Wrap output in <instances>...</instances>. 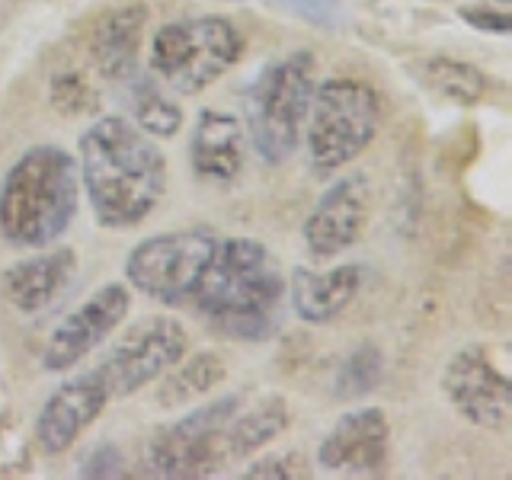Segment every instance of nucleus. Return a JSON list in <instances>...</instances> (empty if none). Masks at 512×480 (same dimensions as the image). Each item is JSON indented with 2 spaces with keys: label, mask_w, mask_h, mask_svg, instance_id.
Returning a JSON list of instances; mask_svg holds the SVG:
<instances>
[{
  "label": "nucleus",
  "mask_w": 512,
  "mask_h": 480,
  "mask_svg": "<svg viewBox=\"0 0 512 480\" xmlns=\"http://www.w3.org/2000/svg\"><path fill=\"white\" fill-rule=\"evenodd\" d=\"M192 301L221 333L260 340L282 301V276L260 240L228 237L215 244Z\"/></svg>",
  "instance_id": "nucleus-2"
},
{
  "label": "nucleus",
  "mask_w": 512,
  "mask_h": 480,
  "mask_svg": "<svg viewBox=\"0 0 512 480\" xmlns=\"http://www.w3.org/2000/svg\"><path fill=\"white\" fill-rule=\"evenodd\" d=\"M362 288V266L343 263L327 272L298 266L292 272V308L304 324H330L340 317Z\"/></svg>",
  "instance_id": "nucleus-18"
},
{
  "label": "nucleus",
  "mask_w": 512,
  "mask_h": 480,
  "mask_svg": "<svg viewBox=\"0 0 512 480\" xmlns=\"http://www.w3.org/2000/svg\"><path fill=\"white\" fill-rule=\"evenodd\" d=\"M218 237L205 231H170L141 240L125 260V279L135 292L164 304L189 301L215 253Z\"/></svg>",
  "instance_id": "nucleus-8"
},
{
  "label": "nucleus",
  "mask_w": 512,
  "mask_h": 480,
  "mask_svg": "<svg viewBox=\"0 0 512 480\" xmlns=\"http://www.w3.org/2000/svg\"><path fill=\"white\" fill-rule=\"evenodd\" d=\"M391 448L388 416L378 407H359L343 413L317 448L324 471L343 477H378L384 474Z\"/></svg>",
  "instance_id": "nucleus-13"
},
{
  "label": "nucleus",
  "mask_w": 512,
  "mask_h": 480,
  "mask_svg": "<svg viewBox=\"0 0 512 480\" xmlns=\"http://www.w3.org/2000/svg\"><path fill=\"white\" fill-rule=\"evenodd\" d=\"M442 391L461 420L477 429H503L512 410V384L493 362L487 346L471 343L448 359Z\"/></svg>",
  "instance_id": "nucleus-10"
},
{
  "label": "nucleus",
  "mask_w": 512,
  "mask_h": 480,
  "mask_svg": "<svg viewBox=\"0 0 512 480\" xmlns=\"http://www.w3.org/2000/svg\"><path fill=\"white\" fill-rule=\"evenodd\" d=\"M122 464V452L112 442L106 445H96L93 452L84 458V464H80V477H122L125 471Z\"/></svg>",
  "instance_id": "nucleus-26"
},
{
  "label": "nucleus",
  "mask_w": 512,
  "mask_h": 480,
  "mask_svg": "<svg viewBox=\"0 0 512 480\" xmlns=\"http://www.w3.org/2000/svg\"><path fill=\"white\" fill-rule=\"evenodd\" d=\"M109 400H112V394L96 368L68 378L39 410V420H36L39 445L52 455L71 448L80 436H84L96 416L106 410Z\"/></svg>",
  "instance_id": "nucleus-14"
},
{
  "label": "nucleus",
  "mask_w": 512,
  "mask_h": 480,
  "mask_svg": "<svg viewBox=\"0 0 512 480\" xmlns=\"http://www.w3.org/2000/svg\"><path fill=\"white\" fill-rule=\"evenodd\" d=\"M244 477H260V480H292V477H311L308 461L295 452H282V455H266L260 461L250 464V471Z\"/></svg>",
  "instance_id": "nucleus-25"
},
{
  "label": "nucleus",
  "mask_w": 512,
  "mask_h": 480,
  "mask_svg": "<svg viewBox=\"0 0 512 480\" xmlns=\"http://www.w3.org/2000/svg\"><path fill=\"white\" fill-rule=\"evenodd\" d=\"M244 55L237 26L221 16L167 23L151 39V71L173 93H199L228 74Z\"/></svg>",
  "instance_id": "nucleus-6"
},
{
  "label": "nucleus",
  "mask_w": 512,
  "mask_h": 480,
  "mask_svg": "<svg viewBox=\"0 0 512 480\" xmlns=\"http://www.w3.org/2000/svg\"><path fill=\"white\" fill-rule=\"evenodd\" d=\"M461 20H468L480 32H493V36H506L509 32V13L506 10H484V7H461Z\"/></svg>",
  "instance_id": "nucleus-27"
},
{
  "label": "nucleus",
  "mask_w": 512,
  "mask_h": 480,
  "mask_svg": "<svg viewBox=\"0 0 512 480\" xmlns=\"http://www.w3.org/2000/svg\"><path fill=\"white\" fill-rule=\"evenodd\" d=\"M381 122L378 93L362 80L336 77L314 87L308 122V157L320 176L352 164L372 144Z\"/></svg>",
  "instance_id": "nucleus-5"
},
{
  "label": "nucleus",
  "mask_w": 512,
  "mask_h": 480,
  "mask_svg": "<svg viewBox=\"0 0 512 480\" xmlns=\"http://www.w3.org/2000/svg\"><path fill=\"white\" fill-rule=\"evenodd\" d=\"M128 308H132V292L122 282L96 288L77 311H71L52 330L42 352V365L48 372H68L116 333V327L128 317Z\"/></svg>",
  "instance_id": "nucleus-11"
},
{
  "label": "nucleus",
  "mask_w": 512,
  "mask_h": 480,
  "mask_svg": "<svg viewBox=\"0 0 512 480\" xmlns=\"http://www.w3.org/2000/svg\"><path fill=\"white\" fill-rule=\"evenodd\" d=\"M413 74L423 87L432 93L445 96V100L455 103H480L487 96V74L468 61H455V58H423L413 64Z\"/></svg>",
  "instance_id": "nucleus-21"
},
{
  "label": "nucleus",
  "mask_w": 512,
  "mask_h": 480,
  "mask_svg": "<svg viewBox=\"0 0 512 480\" xmlns=\"http://www.w3.org/2000/svg\"><path fill=\"white\" fill-rule=\"evenodd\" d=\"M288 426V404L279 394H263L247 407V400L237 407V413L228 420L224 429V448H228V461L247 458L256 448L269 445L279 432Z\"/></svg>",
  "instance_id": "nucleus-19"
},
{
  "label": "nucleus",
  "mask_w": 512,
  "mask_h": 480,
  "mask_svg": "<svg viewBox=\"0 0 512 480\" xmlns=\"http://www.w3.org/2000/svg\"><path fill=\"white\" fill-rule=\"evenodd\" d=\"M164 375L167 378L157 391V404L180 407L186 400L212 394L224 381V375H228V365H224V359L215 349H205V352H196V356H189L186 362L180 359L173 368H167Z\"/></svg>",
  "instance_id": "nucleus-20"
},
{
  "label": "nucleus",
  "mask_w": 512,
  "mask_h": 480,
  "mask_svg": "<svg viewBox=\"0 0 512 480\" xmlns=\"http://www.w3.org/2000/svg\"><path fill=\"white\" fill-rule=\"evenodd\" d=\"M368 215H372V183L365 173H346L317 199L301 228L304 244L320 260H330L365 234Z\"/></svg>",
  "instance_id": "nucleus-12"
},
{
  "label": "nucleus",
  "mask_w": 512,
  "mask_h": 480,
  "mask_svg": "<svg viewBox=\"0 0 512 480\" xmlns=\"http://www.w3.org/2000/svg\"><path fill=\"white\" fill-rule=\"evenodd\" d=\"M74 269H77L74 250L58 247L13 263L10 269H4L0 285H4V295L16 311L32 314L48 308L68 288V282L74 279Z\"/></svg>",
  "instance_id": "nucleus-17"
},
{
  "label": "nucleus",
  "mask_w": 512,
  "mask_h": 480,
  "mask_svg": "<svg viewBox=\"0 0 512 480\" xmlns=\"http://www.w3.org/2000/svg\"><path fill=\"white\" fill-rule=\"evenodd\" d=\"M52 103L64 116H87L100 106V93L90 87V80L77 71H61L52 77Z\"/></svg>",
  "instance_id": "nucleus-24"
},
{
  "label": "nucleus",
  "mask_w": 512,
  "mask_h": 480,
  "mask_svg": "<svg viewBox=\"0 0 512 480\" xmlns=\"http://www.w3.org/2000/svg\"><path fill=\"white\" fill-rule=\"evenodd\" d=\"M279 4H285L292 13L304 16V20L311 23H333V0H279Z\"/></svg>",
  "instance_id": "nucleus-28"
},
{
  "label": "nucleus",
  "mask_w": 512,
  "mask_h": 480,
  "mask_svg": "<svg viewBox=\"0 0 512 480\" xmlns=\"http://www.w3.org/2000/svg\"><path fill=\"white\" fill-rule=\"evenodd\" d=\"M148 26V7L128 4L100 16L87 36V52L106 80H125L138 68V52Z\"/></svg>",
  "instance_id": "nucleus-16"
},
{
  "label": "nucleus",
  "mask_w": 512,
  "mask_h": 480,
  "mask_svg": "<svg viewBox=\"0 0 512 480\" xmlns=\"http://www.w3.org/2000/svg\"><path fill=\"white\" fill-rule=\"evenodd\" d=\"M189 336L176 317H141L96 365L112 397H128L186 356Z\"/></svg>",
  "instance_id": "nucleus-9"
},
{
  "label": "nucleus",
  "mask_w": 512,
  "mask_h": 480,
  "mask_svg": "<svg viewBox=\"0 0 512 480\" xmlns=\"http://www.w3.org/2000/svg\"><path fill=\"white\" fill-rule=\"evenodd\" d=\"M244 394H224L208 400L205 407L192 410L180 423L160 429L144 452V468L154 477L186 480V477H212L228 464L224 429L228 420L244 404Z\"/></svg>",
  "instance_id": "nucleus-7"
},
{
  "label": "nucleus",
  "mask_w": 512,
  "mask_h": 480,
  "mask_svg": "<svg viewBox=\"0 0 512 480\" xmlns=\"http://www.w3.org/2000/svg\"><path fill=\"white\" fill-rule=\"evenodd\" d=\"M506 4H509V0H500V7H506Z\"/></svg>",
  "instance_id": "nucleus-29"
},
{
  "label": "nucleus",
  "mask_w": 512,
  "mask_h": 480,
  "mask_svg": "<svg viewBox=\"0 0 512 480\" xmlns=\"http://www.w3.org/2000/svg\"><path fill=\"white\" fill-rule=\"evenodd\" d=\"M80 202V167L58 144L29 148L0 186V234L13 247H52L71 228Z\"/></svg>",
  "instance_id": "nucleus-3"
},
{
  "label": "nucleus",
  "mask_w": 512,
  "mask_h": 480,
  "mask_svg": "<svg viewBox=\"0 0 512 480\" xmlns=\"http://www.w3.org/2000/svg\"><path fill=\"white\" fill-rule=\"evenodd\" d=\"M80 189L103 228H135L167 189V157L138 125L119 116L96 119L80 138Z\"/></svg>",
  "instance_id": "nucleus-1"
},
{
  "label": "nucleus",
  "mask_w": 512,
  "mask_h": 480,
  "mask_svg": "<svg viewBox=\"0 0 512 480\" xmlns=\"http://www.w3.org/2000/svg\"><path fill=\"white\" fill-rule=\"evenodd\" d=\"M132 106H135V125L148 138H173L176 132H180L183 109L170 100L160 84L138 80L135 93H132Z\"/></svg>",
  "instance_id": "nucleus-22"
},
{
  "label": "nucleus",
  "mask_w": 512,
  "mask_h": 480,
  "mask_svg": "<svg viewBox=\"0 0 512 480\" xmlns=\"http://www.w3.org/2000/svg\"><path fill=\"white\" fill-rule=\"evenodd\" d=\"M314 87L317 80L311 52H295L272 61L253 80L247 100L250 141L266 164H282L298 151Z\"/></svg>",
  "instance_id": "nucleus-4"
},
{
  "label": "nucleus",
  "mask_w": 512,
  "mask_h": 480,
  "mask_svg": "<svg viewBox=\"0 0 512 480\" xmlns=\"http://www.w3.org/2000/svg\"><path fill=\"white\" fill-rule=\"evenodd\" d=\"M384 375V356L381 349L372 343H362L349 352V356L340 362L333 375V394L340 400H352V397H362L368 391L378 388V381Z\"/></svg>",
  "instance_id": "nucleus-23"
},
{
  "label": "nucleus",
  "mask_w": 512,
  "mask_h": 480,
  "mask_svg": "<svg viewBox=\"0 0 512 480\" xmlns=\"http://www.w3.org/2000/svg\"><path fill=\"white\" fill-rule=\"evenodd\" d=\"M244 125L221 109H202L189 141V160L199 180L231 183L244 170Z\"/></svg>",
  "instance_id": "nucleus-15"
}]
</instances>
